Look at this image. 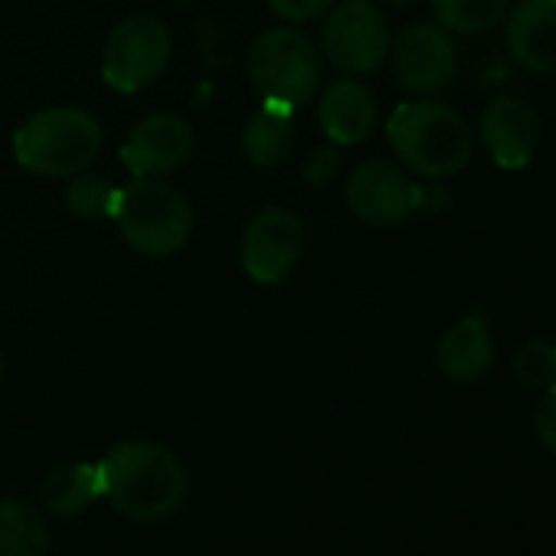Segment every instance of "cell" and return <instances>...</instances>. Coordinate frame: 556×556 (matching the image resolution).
Segmentation results:
<instances>
[{
  "mask_svg": "<svg viewBox=\"0 0 556 556\" xmlns=\"http://www.w3.org/2000/svg\"><path fill=\"white\" fill-rule=\"evenodd\" d=\"M102 497L138 523H157L174 517L187 501V468L174 448L151 439H125L99 462Z\"/></svg>",
  "mask_w": 556,
  "mask_h": 556,
  "instance_id": "cell-1",
  "label": "cell"
},
{
  "mask_svg": "<svg viewBox=\"0 0 556 556\" xmlns=\"http://www.w3.org/2000/svg\"><path fill=\"white\" fill-rule=\"evenodd\" d=\"M387 138L413 174L439 180L471 161V131L462 112L445 102H403L387 122Z\"/></svg>",
  "mask_w": 556,
  "mask_h": 556,
  "instance_id": "cell-2",
  "label": "cell"
},
{
  "mask_svg": "<svg viewBox=\"0 0 556 556\" xmlns=\"http://www.w3.org/2000/svg\"><path fill=\"white\" fill-rule=\"evenodd\" d=\"M102 154V125L76 105H53L30 115L14 135V157L40 177H73Z\"/></svg>",
  "mask_w": 556,
  "mask_h": 556,
  "instance_id": "cell-3",
  "label": "cell"
},
{
  "mask_svg": "<svg viewBox=\"0 0 556 556\" xmlns=\"http://www.w3.org/2000/svg\"><path fill=\"white\" fill-rule=\"evenodd\" d=\"M245 73L262 102L295 112L318 96L325 60L308 34L295 27H268L249 43Z\"/></svg>",
  "mask_w": 556,
  "mask_h": 556,
  "instance_id": "cell-4",
  "label": "cell"
},
{
  "mask_svg": "<svg viewBox=\"0 0 556 556\" xmlns=\"http://www.w3.org/2000/svg\"><path fill=\"white\" fill-rule=\"evenodd\" d=\"M112 219L122 239L144 255H174L193 232L190 200L161 177H131L115 193Z\"/></svg>",
  "mask_w": 556,
  "mask_h": 556,
  "instance_id": "cell-5",
  "label": "cell"
},
{
  "mask_svg": "<svg viewBox=\"0 0 556 556\" xmlns=\"http://www.w3.org/2000/svg\"><path fill=\"white\" fill-rule=\"evenodd\" d=\"M390 24L377 0H341L321 27V56L344 76H370L390 56Z\"/></svg>",
  "mask_w": 556,
  "mask_h": 556,
  "instance_id": "cell-6",
  "label": "cell"
},
{
  "mask_svg": "<svg viewBox=\"0 0 556 556\" xmlns=\"http://www.w3.org/2000/svg\"><path fill=\"white\" fill-rule=\"evenodd\" d=\"M170 53V30L151 14H135L109 34L102 50V79L115 92H141L167 70Z\"/></svg>",
  "mask_w": 556,
  "mask_h": 556,
  "instance_id": "cell-7",
  "label": "cell"
},
{
  "mask_svg": "<svg viewBox=\"0 0 556 556\" xmlns=\"http://www.w3.org/2000/svg\"><path fill=\"white\" fill-rule=\"evenodd\" d=\"M305 252V226L292 210L265 206L249 216L242 239H239V258L252 282L275 286L292 275Z\"/></svg>",
  "mask_w": 556,
  "mask_h": 556,
  "instance_id": "cell-8",
  "label": "cell"
},
{
  "mask_svg": "<svg viewBox=\"0 0 556 556\" xmlns=\"http://www.w3.org/2000/svg\"><path fill=\"white\" fill-rule=\"evenodd\" d=\"M396 83L416 96H435L458 76V47L439 24H413L390 43Z\"/></svg>",
  "mask_w": 556,
  "mask_h": 556,
  "instance_id": "cell-9",
  "label": "cell"
},
{
  "mask_svg": "<svg viewBox=\"0 0 556 556\" xmlns=\"http://www.w3.org/2000/svg\"><path fill=\"white\" fill-rule=\"evenodd\" d=\"M416 180L400 164L364 161L348 177L344 197L351 213L367 226H396L416 213Z\"/></svg>",
  "mask_w": 556,
  "mask_h": 556,
  "instance_id": "cell-10",
  "label": "cell"
},
{
  "mask_svg": "<svg viewBox=\"0 0 556 556\" xmlns=\"http://www.w3.org/2000/svg\"><path fill=\"white\" fill-rule=\"evenodd\" d=\"M193 151V131L180 115L161 112L138 122L125 144L122 164L131 177H167L187 164Z\"/></svg>",
  "mask_w": 556,
  "mask_h": 556,
  "instance_id": "cell-11",
  "label": "cell"
},
{
  "mask_svg": "<svg viewBox=\"0 0 556 556\" xmlns=\"http://www.w3.org/2000/svg\"><path fill=\"white\" fill-rule=\"evenodd\" d=\"M481 141L501 170H520L540 144V115L520 96H497L481 115Z\"/></svg>",
  "mask_w": 556,
  "mask_h": 556,
  "instance_id": "cell-12",
  "label": "cell"
},
{
  "mask_svg": "<svg viewBox=\"0 0 556 556\" xmlns=\"http://www.w3.org/2000/svg\"><path fill=\"white\" fill-rule=\"evenodd\" d=\"M504 43L517 66L536 76L556 73V0H520L504 14Z\"/></svg>",
  "mask_w": 556,
  "mask_h": 556,
  "instance_id": "cell-13",
  "label": "cell"
},
{
  "mask_svg": "<svg viewBox=\"0 0 556 556\" xmlns=\"http://www.w3.org/2000/svg\"><path fill=\"white\" fill-rule=\"evenodd\" d=\"M318 125L338 148L364 144L377 128V99L354 76L328 83L318 99Z\"/></svg>",
  "mask_w": 556,
  "mask_h": 556,
  "instance_id": "cell-14",
  "label": "cell"
},
{
  "mask_svg": "<svg viewBox=\"0 0 556 556\" xmlns=\"http://www.w3.org/2000/svg\"><path fill=\"white\" fill-rule=\"evenodd\" d=\"M497 348L481 315L458 318L435 344V367L448 383H475L494 367Z\"/></svg>",
  "mask_w": 556,
  "mask_h": 556,
  "instance_id": "cell-15",
  "label": "cell"
},
{
  "mask_svg": "<svg viewBox=\"0 0 556 556\" xmlns=\"http://www.w3.org/2000/svg\"><path fill=\"white\" fill-rule=\"evenodd\" d=\"M239 148L252 167H278L282 161H289L295 151L292 109L262 102V109L245 118V125L239 131Z\"/></svg>",
  "mask_w": 556,
  "mask_h": 556,
  "instance_id": "cell-16",
  "label": "cell"
},
{
  "mask_svg": "<svg viewBox=\"0 0 556 556\" xmlns=\"http://www.w3.org/2000/svg\"><path fill=\"white\" fill-rule=\"evenodd\" d=\"M102 497V478L99 465L89 462H73V465H56L43 475L40 481V501L43 510L53 517H79Z\"/></svg>",
  "mask_w": 556,
  "mask_h": 556,
  "instance_id": "cell-17",
  "label": "cell"
},
{
  "mask_svg": "<svg viewBox=\"0 0 556 556\" xmlns=\"http://www.w3.org/2000/svg\"><path fill=\"white\" fill-rule=\"evenodd\" d=\"M50 527L47 517L17 497L0 501V556H47Z\"/></svg>",
  "mask_w": 556,
  "mask_h": 556,
  "instance_id": "cell-18",
  "label": "cell"
},
{
  "mask_svg": "<svg viewBox=\"0 0 556 556\" xmlns=\"http://www.w3.org/2000/svg\"><path fill=\"white\" fill-rule=\"evenodd\" d=\"M507 4L510 0H432V14L435 24L445 27L448 34L478 37L504 21Z\"/></svg>",
  "mask_w": 556,
  "mask_h": 556,
  "instance_id": "cell-19",
  "label": "cell"
},
{
  "mask_svg": "<svg viewBox=\"0 0 556 556\" xmlns=\"http://www.w3.org/2000/svg\"><path fill=\"white\" fill-rule=\"evenodd\" d=\"M115 193H118V187L109 177L92 174V170H79L70 177L63 200H66L70 213L79 219H105V216H112Z\"/></svg>",
  "mask_w": 556,
  "mask_h": 556,
  "instance_id": "cell-20",
  "label": "cell"
},
{
  "mask_svg": "<svg viewBox=\"0 0 556 556\" xmlns=\"http://www.w3.org/2000/svg\"><path fill=\"white\" fill-rule=\"evenodd\" d=\"M510 374L527 390H549L556 383V344H549V341H527L514 354Z\"/></svg>",
  "mask_w": 556,
  "mask_h": 556,
  "instance_id": "cell-21",
  "label": "cell"
},
{
  "mask_svg": "<svg viewBox=\"0 0 556 556\" xmlns=\"http://www.w3.org/2000/svg\"><path fill=\"white\" fill-rule=\"evenodd\" d=\"M338 0H268V11L286 24H312L325 17Z\"/></svg>",
  "mask_w": 556,
  "mask_h": 556,
  "instance_id": "cell-22",
  "label": "cell"
},
{
  "mask_svg": "<svg viewBox=\"0 0 556 556\" xmlns=\"http://www.w3.org/2000/svg\"><path fill=\"white\" fill-rule=\"evenodd\" d=\"M533 439L540 442V448L556 455V383L549 390H543V396L533 409Z\"/></svg>",
  "mask_w": 556,
  "mask_h": 556,
  "instance_id": "cell-23",
  "label": "cell"
},
{
  "mask_svg": "<svg viewBox=\"0 0 556 556\" xmlns=\"http://www.w3.org/2000/svg\"><path fill=\"white\" fill-rule=\"evenodd\" d=\"M338 170H341V151H338V144L315 148V151L308 154V161L302 164V174H305V180H308L312 187L331 184V180L338 177Z\"/></svg>",
  "mask_w": 556,
  "mask_h": 556,
  "instance_id": "cell-24",
  "label": "cell"
},
{
  "mask_svg": "<svg viewBox=\"0 0 556 556\" xmlns=\"http://www.w3.org/2000/svg\"><path fill=\"white\" fill-rule=\"evenodd\" d=\"M448 203H452L448 187H442V184H419L416 187V210L442 213V210H448Z\"/></svg>",
  "mask_w": 556,
  "mask_h": 556,
  "instance_id": "cell-25",
  "label": "cell"
},
{
  "mask_svg": "<svg viewBox=\"0 0 556 556\" xmlns=\"http://www.w3.org/2000/svg\"><path fill=\"white\" fill-rule=\"evenodd\" d=\"M377 4H390V8H409L416 0H377Z\"/></svg>",
  "mask_w": 556,
  "mask_h": 556,
  "instance_id": "cell-26",
  "label": "cell"
},
{
  "mask_svg": "<svg viewBox=\"0 0 556 556\" xmlns=\"http://www.w3.org/2000/svg\"><path fill=\"white\" fill-rule=\"evenodd\" d=\"M4 367H8V357H4V348H0V377H4Z\"/></svg>",
  "mask_w": 556,
  "mask_h": 556,
  "instance_id": "cell-27",
  "label": "cell"
},
{
  "mask_svg": "<svg viewBox=\"0 0 556 556\" xmlns=\"http://www.w3.org/2000/svg\"><path fill=\"white\" fill-rule=\"evenodd\" d=\"M177 4H193V0H177Z\"/></svg>",
  "mask_w": 556,
  "mask_h": 556,
  "instance_id": "cell-28",
  "label": "cell"
}]
</instances>
